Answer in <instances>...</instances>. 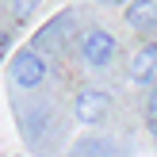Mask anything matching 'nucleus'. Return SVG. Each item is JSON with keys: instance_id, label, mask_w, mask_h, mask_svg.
I'll use <instances>...</instances> for the list:
<instances>
[{"instance_id": "7", "label": "nucleus", "mask_w": 157, "mask_h": 157, "mask_svg": "<svg viewBox=\"0 0 157 157\" xmlns=\"http://www.w3.org/2000/svg\"><path fill=\"white\" fill-rule=\"evenodd\" d=\"M65 157H111V142L104 134H84V138H77L69 146Z\"/></svg>"}, {"instance_id": "3", "label": "nucleus", "mask_w": 157, "mask_h": 157, "mask_svg": "<svg viewBox=\"0 0 157 157\" xmlns=\"http://www.w3.org/2000/svg\"><path fill=\"white\" fill-rule=\"evenodd\" d=\"M111 107H115V100L107 96L104 88H84V92H77V100H73V115L84 123V127L107 123L111 119Z\"/></svg>"}, {"instance_id": "1", "label": "nucleus", "mask_w": 157, "mask_h": 157, "mask_svg": "<svg viewBox=\"0 0 157 157\" xmlns=\"http://www.w3.org/2000/svg\"><path fill=\"white\" fill-rule=\"evenodd\" d=\"M77 50H81V61L88 69H107L115 61V54H119V42H115L111 31L104 27H88L81 38H77Z\"/></svg>"}, {"instance_id": "5", "label": "nucleus", "mask_w": 157, "mask_h": 157, "mask_svg": "<svg viewBox=\"0 0 157 157\" xmlns=\"http://www.w3.org/2000/svg\"><path fill=\"white\" fill-rule=\"evenodd\" d=\"M130 81L134 84H153L157 81V42L138 46V54L130 58Z\"/></svg>"}, {"instance_id": "6", "label": "nucleus", "mask_w": 157, "mask_h": 157, "mask_svg": "<svg viewBox=\"0 0 157 157\" xmlns=\"http://www.w3.org/2000/svg\"><path fill=\"white\" fill-rule=\"evenodd\" d=\"M127 27H134V31H150L157 27V0H127Z\"/></svg>"}, {"instance_id": "8", "label": "nucleus", "mask_w": 157, "mask_h": 157, "mask_svg": "<svg viewBox=\"0 0 157 157\" xmlns=\"http://www.w3.org/2000/svg\"><path fill=\"white\" fill-rule=\"evenodd\" d=\"M38 4H42V0H12V15H15L19 23H27L31 15L38 12Z\"/></svg>"}, {"instance_id": "11", "label": "nucleus", "mask_w": 157, "mask_h": 157, "mask_svg": "<svg viewBox=\"0 0 157 157\" xmlns=\"http://www.w3.org/2000/svg\"><path fill=\"white\" fill-rule=\"evenodd\" d=\"M100 4H115V8H119V4H127V0H100Z\"/></svg>"}, {"instance_id": "4", "label": "nucleus", "mask_w": 157, "mask_h": 157, "mask_svg": "<svg viewBox=\"0 0 157 157\" xmlns=\"http://www.w3.org/2000/svg\"><path fill=\"white\" fill-rule=\"evenodd\" d=\"M73 35H77V12H61L58 19H50L42 31L35 35V50L38 54H46V50H61L65 42H73Z\"/></svg>"}, {"instance_id": "9", "label": "nucleus", "mask_w": 157, "mask_h": 157, "mask_svg": "<svg viewBox=\"0 0 157 157\" xmlns=\"http://www.w3.org/2000/svg\"><path fill=\"white\" fill-rule=\"evenodd\" d=\"M146 123H150V130L157 134V81L150 84V100H146Z\"/></svg>"}, {"instance_id": "2", "label": "nucleus", "mask_w": 157, "mask_h": 157, "mask_svg": "<svg viewBox=\"0 0 157 157\" xmlns=\"http://www.w3.org/2000/svg\"><path fill=\"white\" fill-rule=\"evenodd\" d=\"M8 77H12L15 88H38L46 81V58L35 50V46H23V50L12 54V65H8Z\"/></svg>"}, {"instance_id": "10", "label": "nucleus", "mask_w": 157, "mask_h": 157, "mask_svg": "<svg viewBox=\"0 0 157 157\" xmlns=\"http://www.w3.org/2000/svg\"><path fill=\"white\" fill-rule=\"evenodd\" d=\"M8 50H12V35H8V31L0 27V61L8 58Z\"/></svg>"}]
</instances>
